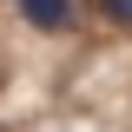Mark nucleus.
Returning a JSON list of instances; mask_svg holds the SVG:
<instances>
[{
	"mask_svg": "<svg viewBox=\"0 0 132 132\" xmlns=\"http://www.w3.org/2000/svg\"><path fill=\"white\" fill-rule=\"evenodd\" d=\"M13 13L33 33H73L79 27V0H13Z\"/></svg>",
	"mask_w": 132,
	"mask_h": 132,
	"instance_id": "nucleus-1",
	"label": "nucleus"
},
{
	"mask_svg": "<svg viewBox=\"0 0 132 132\" xmlns=\"http://www.w3.org/2000/svg\"><path fill=\"white\" fill-rule=\"evenodd\" d=\"M99 20L106 27H132V0H99Z\"/></svg>",
	"mask_w": 132,
	"mask_h": 132,
	"instance_id": "nucleus-2",
	"label": "nucleus"
}]
</instances>
